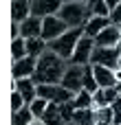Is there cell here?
Returning a JSON list of instances; mask_svg holds the SVG:
<instances>
[{
	"instance_id": "30",
	"label": "cell",
	"mask_w": 121,
	"mask_h": 125,
	"mask_svg": "<svg viewBox=\"0 0 121 125\" xmlns=\"http://www.w3.org/2000/svg\"><path fill=\"white\" fill-rule=\"evenodd\" d=\"M31 125H46V123H44L42 119H33V121H31Z\"/></svg>"
},
{
	"instance_id": "14",
	"label": "cell",
	"mask_w": 121,
	"mask_h": 125,
	"mask_svg": "<svg viewBox=\"0 0 121 125\" xmlns=\"http://www.w3.org/2000/svg\"><path fill=\"white\" fill-rule=\"evenodd\" d=\"M95 79L99 88H117V70L104 68V66H93Z\"/></svg>"
},
{
	"instance_id": "29",
	"label": "cell",
	"mask_w": 121,
	"mask_h": 125,
	"mask_svg": "<svg viewBox=\"0 0 121 125\" xmlns=\"http://www.w3.org/2000/svg\"><path fill=\"white\" fill-rule=\"evenodd\" d=\"M104 2L108 4V9H110V11H112L115 7H119V4H121V0H104Z\"/></svg>"
},
{
	"instance_id": "13",
	"label": "cell",
	"mask_w": 121,
	"mask_h": 125,
	"mask_svg": "<svg viewBox=\"0 0 121 125\" xmlns=\"http://www.w3.org/2000/svg\"><path fill=\"white\" fill-rule=\"evenodd\" d=\"M20 37L31 40V37H42V20L31 15L24 22H20Z\"/></svg>"
},
{
	"instance_id": "23",
	"label": "cell",
	"mask_w": 121,
	"mask_h": 125,
	"mask_svg": "<svg viewBox=\"0 0 121 125\" xmlns=\"http://www.w3.org/2000/svg\"><path fill=\"white\" fill-rule=\"evenodd\" d=\"M48 105H51V103H48L46 99H40V97H37V99H35V101H33V103L29 105V110H31V114H33L35 119H42V116L46 114Z\"/></svg>"
},
{
	"instance_id": "15",
	"label": "cell",
	"mask_w": 121,
	"mask_h": 125,
	"mask_svg": "<svg viewBox=\"0 0 121 125\" xmlns=\"http://www.w3.org/2000/svg\"><path fill=\"white\" fill-rule=\"evenodd\" d=\"M93 97H95V108H108V105H112L119 99L121 94L117 88H99Z\"/></svg>"
},
{
	"instance_id": "17",
	"label": "cell",
	"mask_w": 121,
	"mask_h": 125,
	"mask_svg": "<svg viewBox=\"0 0 121 125\" xmlns=\"http://www.w3.org/2000/svg\"><path fill=\"white\" fill-rule=\"evenodd\" d=\"M46 51H48V44H46L42 37H31V40H26V55H29V57L40 59Z\"/></svg>"
},
{
	"instance_id": "20",
	"label": "cell",
	"mask_w": 121,
	"mask_h": 125,
	"mask_svg": "<svg viewBox=\"0 0 121 125\" xmlns=\"http://www.w3.org/2000/svg\"><path fill=\"white\" fill-rule=\"evenodd\" d=\"M73 105H75L77 110H88V108H95V97H93L88 90H82L79 94H75Z\"/></svg>"
},
{
	"instance_id": "21",
	"label": "cell",
	"mask_w": 121,
	"mask_h": 125,
	"mask_svg": "<svg viewBox=\"0 0 121 125\" xmlns=\"http://www.w3.org/2000/svg\"><path fill=\"white\" fill-rule=\"evenodd\" d=\"M84 90H88L90 94H95V92L99 90L97 79H95V73H93V64L84 66Z\"/></svg>"
},
{
	"instance_id": "36",
	"label": "cell",
	"mask_w": 121,
	"mask_h": 125,
	"mask_svg": "<svg viewBox=\"0 0 121 125\" xmlns=\"http://www.w3.org/2000/svg\"><path fill=\"white\" fill-rule=\"evenodd\" d=\"M119 48H121V42H119Z\"/></svg>"
},
{
	"instance_id": "28",
	"label": "cell",
	"mask_w": 121,
	"mask_h": 125,
	"mask_svg": "<svg viewBox=\"0 0 121 125\" xmlns=\"http://www.w3.org/2000/svg\"><path fill=\"white\" fill-rule=\"evenodd\" d=\"M11 37H13V40L20 37V24H18V22H11Z\"/></svg>"
},
{
	"instance_id": "8",
	"label": "cell",
	"mask_w": 121,
	"mask_h": 125,
	"mask_svg": "<svg viewBox=\"0 0 121 125\" xmlns=\"http://www.w3.org/2000/svg\"><path fill=\"white\" fill-rule=\"evenodd\" d=\"M64 7V0H31V15L44 20L51 15H57Z\"/></svg>"
},
{
	"instance_id": "2",
	"label": "cell",
	"mask_w": 121,
	"mask_h": 125,
	"mask_svg": "<svg viewBox=\"0 0 121 125\" xmlns=\"http://www.w3.org/2000/svg\"><path fill=\"white\" fill-rule=\"evenodd\" d=\"M82 37H84V29H68L62 37H57L55 42L48 44V51L55 53L57 57H62L64 62H71V57H73Z\"/></svg>"
},
{
	"instance_id": "25",
	"label": "cell",
	"mask_w": 121,
	"mask_h": 125,
	"mask_svg": "<svg viewBox=\"0 0 121 125\" xmlns=\"http://www.w3.org/2000/svg\"><path fill=\"white\" fill-rule=\"evenodd\" d=\"M95 114H97V121L101 123H110L112 125V119H115V110L108 105V108H95Z\"/></svg>"
},
{
	"instance_id": "7",
	"label": "cell",
	"mask_w": 121,
	"mask_h": 125,
	"mask_svg": "<svg viewBox=\"0 0 121 125\" xmlns=\"http://www.w3.org/2000/svg\"><path fill=\"white\" fill-rule=\"evenodd\" d=\"M60 86L66 88V90H71L73 94H79V92L84 90V66H73V64H68V68H66L64 79H62Z\"/></svg>"
},
{
	"instance_id": "22",
	"label": "cell",
	"mask_w": 121,
	"mask_h": 125,
	"mask_svg": "<svg viewBox=\"0 0 121 125\" xmlns=\"http://www.w3.org/2000/svg\"><path fill=\"white\" fill-rule=\"evenodd\" d=\"M11 55H13V62H20V59L29 57L26 55V40L24 37H18V40L11 42Z\"/></svg>"
},
{
	"instance_id": "6",
	"label": "cell",
	"mask_w": 121,
	"mask_h": 125,
	"mask_svg": "<svg viewBox=\"0 0 121 125\" xmlns=\"http://www.w3.org/2000/svg\"><path fill=\"white\" fill-rule=\"evenodd\" d=\"M95 48H97L95 40L84 35V37L79 40V44H77V48H75V53H73V57H71L68 64H73V66H88V64L93 62V53H95Z\"/></svg>"
},
{
	"instance_id": "10",
	"label": "cell",
	"mask_w": 121,
	"mask_h": 125,
	"mask_svg": "<svg viewBox=\"0 0 121 125\" xmlns=\"http://www.w3.org/2000/svg\"><path fill=\"white\" fill-rule=\"evenodd\" d=\"M13 90L22 94V99L26 101V105H31L37 99V83L33 79H18V81H13Z\"/></svg>"
},
{
	"instance_id": "35",
	"label": "cell",
	"mask_w": 121,
	"mask_h": 125,
	"mask_svg": "<svg viewBox=\"0 0 121 125\" xmlns=\"http://www.w3.org/2000/svg\"><path fill=\"white\" fill-rule=\"evenodd\" d=\"M119 68H121V59H119Z\"/></svg>"
},
{
	"instance_id": "27",
	"label": "cell",
	"mask_w": 121,
	"mask_h": 125,
	"mask_svg": "<svg viewBox=\"0 0 121 125\" xmlns=\"http://www.w3.org/2000/svg\"><path fill=\"white\" fill-rule=\"evenodd\" d=\"M110 22H112L115 26H121V4L110 11Z\"/></svg>"
},
{
	"instance_id": "5",
	"label": "cell",
	"mask_w": 121,
	"mask_h": 125,
	"mask_svg": "<svg viewBox=\"0 0 121 125\" xmlns=\"http://www.w3.org/2000/svg\"><path fill=\"white\" fill-rule=\"evenodd\" d=\"M66 31H68V24H66L60 15H51V18H44V20H42V40H44L46 44L55 42V40L62 37Z\"/></svg>"
},
{
	"instance_id": "31",
	"label": "cell",
	"mask_w": 121,
	"mask_h": 125,
	"mask_svg": "<svg viewBox=\"0 0 121 125\" xmlns=\"http://www.w3.org/2000/svg\"><path fill=\"white\" fill-rule=\"evenodd\" d=\"M117 83H121V68H117Z\"/></svg>"
},
{
	"instance_id": "1",
	"label": "cell",
	"mask_w": 121,
	"mask_h": 125,
	"mask_svg": "<svg viewBox=\"0 0 121 125\" xmlns=\"http://www.w3.org/2000/svg\"><path fill=\"white\" fill-rule=\"evenodd\" d=\"M66 62L62 57H57L55 53L46 51L40 59H37V68H35V75H33V81L37 86H44V83H51V86H60L62 79H64V73H66Z\"/></svg>"
},
{
	"instance_id": "34",
	"label": "cell",
	"mask_w": 121,
	"mask_h": 125,
	"mask_svg": "<svg viewBox=\"0 0 121 125\" xmlns=\"http://www.w3.org/2000/svg\"><path fill=\"white\" fill-rule=\"evenodd\" d=\"M117 90H119V94H121V83H117Z\"/></svg>"
},
{
	"instance_id": "24",
	"label": "cell",
	"mask_w": 121,
	"mask_h": 125,
	"mask_svg": "<svg viewBox=\"0 0 121 125\" xmlns=\"http://www.w3.org/2000/svg\"><path fill=\"white\" fill-rule=\"evenodd\" d=\"M35 116L31 114V110H29V105L24 108V110H20V112H15L13 114V125H31Z\"/></svg>"
},
{
	"instance_id": "37",
	"label": "cell",
	"mask_w": 121,
	"mask_h": 125,
	"mask_svg": "<svg viewBox=\"0 0 121 125\" xmlns=\"http://www.w3.org/2000/svg\"><path fill=\"white\" fill-rule=\"evenodd\" d=\"M119 31H121V26H119Z\"/></svg>"
},
{
	"instance_id": "11",
	"label": "cell",
	"mask_w": 121,
	"mask_h": 125,
	"mask_svg": "<svg viewBox=\"0 0 121 125\" xmlns=\"http://www.w3.org/2000/svg\"><path fill=\"white\" fill-rule=\"evenodd\" d=\"M119 42H121V31H119V26H115V24H110L108 29H104L99 33V37L95 40V44L104 46V48H115V46H119Z\"/></svg>"
},
{
	"instance_id": "16",
	"label": "cell",
	"mask_w": 121,
	"mask_h": 125,
	"mask_svg": "<svg viewBox=\"0 0 121 125\" xmlns=\"http://www.w3.org/2000/svg\"><path fill=\"white\" fill-rule=\"evenodd\" d=\"M26 18H31V0H13L11 2V20L20 24Z\"/></svg>"
},
{
	"instance_id": "18",
	"label": "cell",
	"mask_w": 121,
	"mask_h": 125,
	"mask_svg": "<svg viewBox=\"0 0 121 125\" xmlns=\"http://www.w3.org/2000/svg\"><path fill=\"white\" fill-rule=\"evenodd\" d=\"M97 123V114H95V108H88V110H77L75 116H73V125H95Z\"/></svg>"
},
{
	"instance_id": "33",
	"label": "cell",
	"mask_w": 121,
	"mask_h": 125,
	"mask_svg": "<svg viewBox=\"0 0 121 125\" xmlns=\"http://www.w3.org/2000/svg\"><path fill=\"white\" fill-rule=\"evenodd\" d=\"M95 125H110V123H101V121H97V123H95Z\"/></svg>"
},
{
	"instance_id": "26",
	"label": "cell",
	"mask_w": 121,
	"mask_h": 125,
	"mask_svg": "<svg viewBox=\"0 0 121 125\" xmlns=\"http://www.w3.org/2000/svg\"><path fill=\"white\" fill-rule=\"evenodd\" d=\"M11 108H13V114L26 108V101H24V99H22V94H20V92H15V90L11 92Z\"/></svg>"
},
{
	"instance_id": "12",
	"label": "cell",
	"mask_w": 121,
	"mask_h": 125,
	"mask_svg": "<svg viewBox=\"0 0 121 125\" xmlns=\"http://www.w3.org/2000/svg\"><path fill=\"white\" fill-rule=\"evenodd\" d=\"M110 24H112V22H110V18L90 15V18H88V22H86V26H84V35H86V37L97 40V37H99V33H101L104 29H108Z\"/></svg>"
},
{
	"instance_id": "9",
	"label": "cell",
	"mask_w": 121,
	"mask_h": 125,
	"mask_svg": "<svg viewBox=\"0 0 121 125\" xmlns=\"http://www.w3.org/2000/svg\"><path fill=\"white\" fill-rule=\"evenodd\" d=\"M35 68H37V59H33V57H24L20 62H13V81H18V79H33Z\"/></svg>"
},
{
	"instance_id": "3",
	"label": "cell",
	"mask_w": 121,
	"mask_h": 125,
	"mask_svg": "<svg viewBox=\"0 0 121 125\" xmlns=\"http://www.w3.org/2000/svg\"><path fill=\"white\" fill-rule=\"evenodd\" d=\"M57 15L68 24V29H84L90 18V11H88V4L84 2H64Z\"/></svg>"
},
{
	"instance_id": "4",
	"label": "cell",
	"mask_w": 121,
	"mask_h": 125,
	"mask_svg": "<svg viewBox=\"0 0 121 125\" xmlns=\"http://www.w3.org/2000/svg\"><path fill=\"white\" fill-rule=\"evenodd\" d=\"M119 59H121V48H104V46H97L95 53H93V66H104V68H110V70H117L119 68Z\"/></svg>"
},
{
	"instance_id": "19",
	"label": "cell",
	"mask_w": 121,
	"mask_h": 125,
	"mask_svg": "<svg viewBox=\"0 0 121 125\" xmlns=\"http://www.w3.org/2000/svg\"><path fill=\"white\" fill-rule=\"evenodd\" d=\"M42 121L46 125H68L64 119H62V112H60V105H48V110H46V114L42 116Z\"/></svg>"
},
{
	"instance_id": "32",
	"label": "cell",
	"mask_w": 121,
	"mask_h": 125,
	"mask_svg": "<svg viewBox=\"0 0 121 125\" xmlns=\"http://www.w3.org/2000/svg\"><path fill=\"white\" fill-rule=\"evenodd\" d=\"M66 2H84V4H88V0H66Z\"/></svg>"
}]
</instances>
